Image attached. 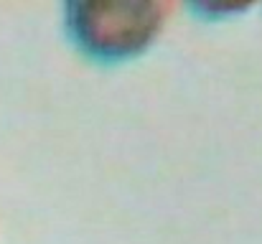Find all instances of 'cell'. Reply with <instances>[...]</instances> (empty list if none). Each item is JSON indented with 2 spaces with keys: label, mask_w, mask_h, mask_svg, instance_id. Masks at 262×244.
Here are the masks:
<instances>
[{
  "label": "cell",
  "mask_w": 262,
  "mask_h": 244,
  "mask_svg": "<svg viewBox=\"0 0 262 244\" xmlns=\"http://www.w3.org/2000/svg\"><path fill=\"white\" fill-rule=\"evenodd\" d=\"M173 5L161 0L67 3L64 20L72 41L92 59L122 61L140 56L166 28Z\"/></svg>",
  "instance_id": "1"
}]
</instances>
